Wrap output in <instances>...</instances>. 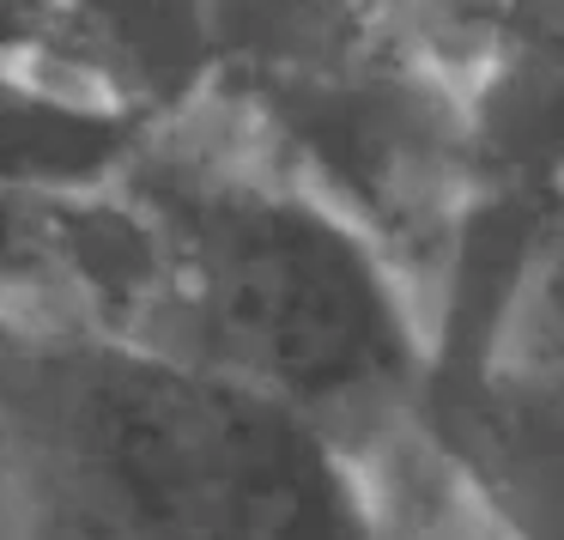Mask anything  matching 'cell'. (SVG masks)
Returning <instances> with one entry per match:
<instances>
[{"label":"cell","mask_w":564,"mask_h":540,"mask_svg":"<svg viewBox=\"0 0 564 540\" xmlns=\"http://www.w3.org/2000/svg\"><path fill=\"white\" fill-rule=\"evenodd\" d=\"M116 328L280 413L334 467L431 425V322L394 256L213 91L183 98L110 201Z\"/></svg>","instance_id":"1"},{"label":"cell","mask_w":564,"mask_h":540,"mask_svg":"<svg viewBox=\"0 0 564 540\" xmlns=\"http://www.w3.org/2000/svg\"><path fill=\"white\" fill-rule=\"evenodd\" d=\"M322 450L116 322L0 341V540H285Z\"/></svg>","instance_id":"2"},{"label":"cell","mask_w":564,"mask_h":540,"mask_svg":"<svg viewBox=\"0 0 564 540\" xmlns=\"http://www.w3.org/2000/svg\"><path fill=\"white\" fill-rule=\"evenodd\" d=\"M431 438L498 540H564V382L474 358L431 389Z\"/></svg>","instance_id":"3"},{"label":"cell","mask_w":564,"mask_h":540,"mask_svg":"<svg viewBox=\"0 0 564 540\" xmlns=\"http://www.w3.org/2000/svg\"><path fill=\"white\" fill-rule=\"evenodd\" d=\"M449 43L467 37H564V0H419Z\"/></svg>","instance_id":"4"},{"label":"cell","mask_w":564,"mask_h":540,"mask_svg":"<svg viewBox=\"0 0 564 540\" xmlns=\"http://www.w3.org/2000/svg\"><path fill=\"white\" fill-rule=\"evenodd\" d=\"M394 516H401V540H498L491 534V522L479 516V504L467 498L462 474L449 467V455L437 450V462H431L425 474V492L406 504H394Z\"/></svg>","instance_id":"5"},{"label":"cell","mask_w":564,"mask_h":540,"mask_svg":"<svg viewBox=\"0 0 564 540\" xmlns=\"http://www.w3.org/2000/svg\"><path fill=\"white\" fill-rule=\"evenodd\" d=\"M285 540H377L365 522V510H358L352 498L340 492V479H334V462L322 455L316 474H310L304 486V504H297L292 528H285Z\"/></svg>","instance_id":"6"}]
</instances>
